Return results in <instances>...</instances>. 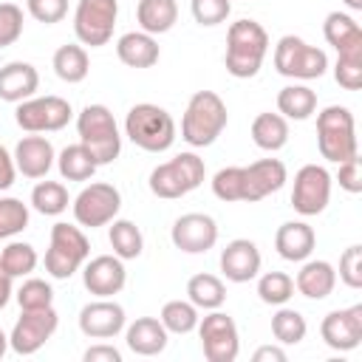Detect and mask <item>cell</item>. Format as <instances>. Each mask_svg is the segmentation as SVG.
Instances as JSON below:
<instances>
[{"label": "cell", "mask_w": 362, "mask_h": 362, "mask_svg": "<svg viewBox=\"0 0 362 362\" xmlns=\"http://www.w3.org/2000/svg\"><path fill=\"white\" fill-rule=\"evenodd\" d=\"M0 263H3V269H6L11 277H28V274L37 269L40 257H37V249H34L31 243H25V240H11V243H6V249L0 252Z\"/></svg>", "instance_id": "cell-39"}, {"label": "cell", "mask_w": 362, "mask_h": 362, "mask_svg": "<svg viewBox=\"0 0 362 362\" xmlns=\"http://www.w3.org/2000/svg\"><path fill=\"white\" fill-rule=\"evenodd\" d=\"M317 110V93L308 85H286L277 93V113L283 119H294V122H305L311 119Z\"/></svg>", "instance_id": "cell-31"}, {"label": "cell", "mask_w": 362, "mask_h": 362, "mask_svg": "<svg viewBox=\"0 0 362 362\" xmlns=\"http://www.w3.org/2000/svg\"><path fill=\"white\" fill-rule=\"evenodd\" d=\"M25 8L37 23L54 25L68 14V0H25Z\"/></svg>", "instance_id": "cell-47"}, {"label": "cell", "mask_w": 362, "mask_h": 362, "mask_svg": "<svg viewBox=\"0 0 362 362\" xmlns=\"http://www.w3.org/2000/svg\"><path fill=\"white\" fill-rule=\"evenodd\" d=\"M28 226V206L20 198H0V240L20 235Z\"/></svg>", "instance_id": "cell-42"}, {"label": "cell", "mask_w": 362, "mask_h": 362, "mask_svg": "<svg viewBox=\"0 0 362 362\" xmlns=\"http://www.w3.org/2000/svg\"><path fill=\"white\" fill-rule=\"evenodd\" d=\"M139 28L147 34H167L178 20V3L175 0H139L136 6Z\"/></svg>", "instance_id": "cell-28"}, {"label": "cell", "mask_w": 362, "mask_h": 362, "mask_svg": "<svg viewBox=\"0 0 362 362\" xmlns=\"http://www.w3.org/2000/svg\"><path fill=\"white\" fill-rule=\"evenodd\" d=\"M252 359L255 362H286V351L280 345H263V348L255 351Z\"/></svg>", "instance_id": "cell-51"}, {"label": "cell", "mask_w": 362, "mask_h": 362, "mask_svg": "<svg viewBox=\"0 0 362 362\" xmlns=\"http://www.w3.org/2000/svg\"><path fill=\"white\" fill-rule=\"evenodd\" d=\"M252 141L266 150V153H277L288 144V119H283L280 113H257L255 122H252Z\"/></svg>", "instance_id": "cell-27"}, {"label": "cell", "mask_w": 362, "mask_h": 362, "mask_svg": "<svg viewBox=\"0 0 362 362\" xmlns=\"http://www.w3.org/2000/svg\"><path fill=\"white\" fill-rule=\"evenodd\" d=\"M339 280L348 288H362V246L354 243L339 255Z\"/></svg>", "instance_id": "cell-46"}, {"label": "cell", "mask_w": 362, "mask_h": 362, "mask_svg": "<svg viewBox=\"0 0 362 362\" xmlns=\"http://www.w3.org/2000/svg\"><path fill=\"white\" fill-rule=\"evenodd\" d=\"M107 240L113 246V255L122 257V260H136L144 249V235L141 229L127 221V218H113L110 221V229H107Z\"/></svg>", "instance_id": "cell-32"}, {"label": "cell", "mask_w": 362, "mask_h": 362, "mask_svg": "<svg viewBox=\"0 0 362 362\" xmlns=\"http://www.w3.org/2000/svg\"><path fill=\"white\" fill-rule=\"evenodd\" d=\"M286 178H288V173H286V164L280 158L252 161L249 167H243V201L255 204V201L269 198L272 192L283 189Z\"/></svg>", "instance_id": "cell-19"}, {"label": "cell", "mask_w": 362, "mask_h": 362, "mask_svg": "<svg viewBox=\"0 0 362 362\" xmlns=\"http://www.w3.org/2000/svg\"><path fill=\"white\" fill-rule=\"evenodd\" d=\"M71 209H74V221L79 226H88V229L107 226L122 209V192L113 184L93 181V184L82 187V192L74 198Z\"/></svg>", "instance_id": "cell-11"}, {"label": "cell", "mask_w": 362, "mask_h": 362, "mask_svg": "<svg viewBox=\"0 0 362 362\" xmlns=\"http://www.w3.org/2000/svg\"><path fill=\"white\" fill-rule=\"evenodd\" d=\"M11 297H14V277H11V274L3 269V263H0V308H6Z\"/></svg>", "instance_id": "cell-52"}, {"label": "cell", "mask_w": 362, "mask_h": 362, "mask_svg": "<svg viewBox=\"0 0 362 362\" xmlns=\"http://www.w3.org/2000/svg\"><path fill=\"white\" fill-rule=\"evenodd\" d=\"M189 11L195 17L198 25H221L229 11H232V0H189Z\"/></svg>", "instance_id": "cell-44"}, {"label": "cell", "mask_w": 362, "mask_h": 362, "mask_svg": "<svg viewBox=\"0 0 362 362\" xmlns=\"http://www.w3.org/2000/svg\"><path fill=\"white\" fill-rule=\"evenodd\" d=\"M71 116H74L71 102L54 93L23 99L17 102V110H14V122L25 133H57L71 122Z\"/></svg>", "instance_id": "cell-9"}, {"label": "cell", "mask_w": 362, "mask_h": 362, "mask_svg": "<svg viewBox=\"0 0 362 362\" xmlns=\"http://www.w3.org/2000/svg\"><path fill=\"white\" fill-rule=\"evenodd\" d=\"M204 175H206L204 158H198L192 150H187V153H178L170 161L153 167L147 184L156 198L175 201V198H184L187 192L198 189L204 184Z\"/></svg>", "instance_id": "cell-6"}, {"label": "cell", "mask_w": 362, "mask_h": 362, "mask_svg": "<svg viewBox=\"0 0 362 362\" xmlns=\"http://www.w3.org/2000/svg\"><path fill=\"white\" fill-rule=\"evenodd\" d=\"M124 136L144 153H164L175 141V122L164 107L153 102H139L127 110Z\"/></svg>", "instance_id": "cell-3"}, {"label": "cell", "mask_w": 362, "mask_h": 362, "mask_svg": "<svg viewBox=\"0 0 362 362\" xmlns=\"http://www.w3.org/2000/svg\"><path fill=\"white\" fill-rule=\"evenodd\" d=\"M90 255V243L79 226H71L65 221H57L51 226V240L45 252V272L54 280H68L74 277Z\"/></svg>", "instance_id": "cell-7"}, {"label": "cell", "mask_w": 362, "mask_h": 362, "mask_svg": "<svg viewBox=\"0 0 362 362\" xmlns=\"http://www.w3.org/2000/svg\"><path fill=\"white\" fill-rule=\"evenodd\" d=\"M229 110L215 90H195L181 116V139L189 147H209L226 130Z\"/></svg>", "instance_id": "cell-2"}, {"label": "cell", "mask_w": 362, "mask_h": 362, "mask_svg": "<svg viewBox=\"0 0 362 362\" xmlns=\"http://www.w3.org/2000/svg\"><path fill=\"white\" fill-rule=\"evenodd\" d=\"M257 297L266 305H286L294 297V277L286 272H266L257 280Z\"/></svg>", "instance_id": "cell-40"}, {"label": "cell", "mask_w": 362, "mask_h": 362, "mask_svg": "<svg viewBox=\"0 0 362 362\" xmlns=\"http://www.w3.org/2000/svg\"><path fill=\"white\" fill-rule=\"evenodd\" d=\"M337 181H339V187H342L345 192H351V195L362 192V161H359V156H351V158H345V161L339 164Z\"/></svg>", "instance_id": "cell-48"}, {"label": "cell", "mask_w": 362, "mask_h": 362, "mask_svg": "<svg viewBox=\"0 0 362 362\" xmlns=\"http://www.w3.org/2000/svg\"><path fill=\"white\" fill-rule=\"evenodd\" d=\"M23 34V8L17 3H0V48H8Z\"/></svg>", "instance_id": "cell-45"}, {"label": "cell", "mask_w": 362, "mask_h": 362, "mask_svg": "<svg viewBox=\"0 0 362 362\" xmlns=\"http://www.w3.org/2000/svg\"><path fill=\"white\" fill-rule=\"evenodd\" d=\"M158 42L147 31H127L116 40V57L127 68H153L158 62Z\"/></svg>", "instance_id": "cell-26"}, {"label": "cell", "mask_w": 362, "mask_h": 362, "mask_svg": "<svg viewBox=\"0 0 362 362\" xmlns=\"http://www.w3.org/2000/svg\"><path fill=\"white\" fill-rule=\"evenodd\" d=\"M314 243H317V235L305 221H286L274 235L277 255L283 260H291V263L308 260L314 252Z\"/></svg>", "instance_id": "cell-23"}, {"label": "cell", "mask_w": 362, "mask_h": 362, "mask_svg": "<svg viewBox=\"0 0 362 362\" xmlns=\"http://www.w3.org/2000/svg\"><path fill=\"white\" fill-rule=\"evenodd\" d=\"M173 246L187 252V255H204L218 243V223L206 212H187L175 218L170 229Z\"/></svg>", "instance_id": "cell-15"}, {"label": "cell", "mask_w": 362, "mask_h": 362, "mask_svg": "<svg viewBox=\"0 0 362 362\" xmlns=\"http://www.w3.org/2000/svg\"><path fill=\"white\" fill-rule=\"evenodd\" d=\"M6 351H8V337L3 334V328H0V359L6 356Z\"/></svg>", "instance_id": "cell-53"}, {"label": "cell", "mask_w": 362, "mask_h": 362, "mask_svg": "<svg viewBox=\"0 0 362 362\" xmlns=\"http://www.w3.org/2000/svg\"><path fill=\"white\" fill-rule=\"evenodd\" d=\"M124 339H127V348L139 356H156L167 348V328L161 325V320L156 317H139L136 322L127 325L124 331Z\"/></svg>", "instance_id": "cell-25"}, {"label": "cell", "mask_w": 362, "mask_h": 362, "mask_svg": "<svg viewBox=\"0 0 362 362\" xmlns=\"http://www.w3.org/2000/svg\"><path fill=\"white\" fill-rule=\"evenodd\" d=\"M317 147L325 161L342 164L351 156H359L354 113L345 105H328L317 113Z\"/></svg>", "instance_id": "cell-5"}, {"label": "cell", "mask_w": 362, "mask_h": 362, "mask_svg": "<svg viewBox=\"0 0 362 362\" xmlns=\"http://www.w3.org/2000/svg\"><path fill=\"white\" fill-rule=\"evenodd\" d=\"M119 3L116 0H79L74 11V34L79 45H107L116 28Z\"/></svg>", "instance_id": "cell-10"}, {"label": "cell", "mask_w": 362, "mask_h": 362, "mask_svg": "<svg viewBox=\"0 0 362 362\" xmlns=\"http://www.w3.org/2000/svg\"><path fill=\"white\" fill-rule=\"evenodd\" d=\"M82 283L93 297H113L127 283L124 260L116 255H96L82 266Z\"/></svg>", "instance_id": "cell-17"}, {"label": "cell", "mask_w": 362, "mask_h": 362, "mask_svg": "<svg viewBox=\"0 0 362 362\" xmlns=\"http://www.w3.org/2000/svg\"><path fill=\"white\" fill-rule=\"evenodd\" d=\"M260 263H263L260 249L249 238H235L221 252V272L232 283H249V280H255L260 274Z\"/></svg>", "instance_id": "cell-20"}, {"label": "cell", "mask_w": 362, "mask_h": 362, "mask_svg": "<svg viewBox=\"0 0 362 362\" xmlns=\"http://www.w3.org/2000/svg\"><path fill=\"white\" fill-rule=\"evenodd\" d=\"M331 173L322 164H303L294 175V187H291V206L294 212L311 218L325 212L328 201H331Z\"/></svg>", "instance_id": "cell-13"}, {"label": "cell", "mask_w": 362, "mask_h": 362, "mask_svg": "<svg viewBox=\"0 0 362 362\" xmlns=\"http://www.w3.org/2000/svg\"><path fill=\"white\" fill-rule=\"evenodd\" d=\"M305 317L297 311V308H286V305H277L274 317H272V334L280 345H297L305 339Z\"/></svg>", "instance_id": "cell-38"}, {"label": "cell", "mask_w": 362, "mask_h": 362, "mask_svg": "<svg viewBox=\"0 0 362 362\" xmlns=\"http://www.w3.org/2000/svg\"><path fill=\"white\" fill-rule=\"evenodd\" d=\"M68 204H71V198H68V189H65V184H59V181H40V184H34V189H31V206L40 212V215H62L65 209H68Z\"/></svg>", "instance_id": "cell-36"}, {"label": "cell", "mask_w": 362, "mask_h": 362, "mask_svg": "<svg viewBox=\"0 0 362 362\" xmlns=\"http://www.w3.org/2000/svg\"><path fill=\"white\" fill-rule=\"evenodd\" d=\"M212 192L215 198L235 204L243 201V167H223L212 175Z\"/></svg>", "instance_id": "cell-43"}, {"label": "cell", "mask_w": 362, "mask_h": 362, "mask_svg": "<svg viewBox=\"0 0 362 362\" xmlns=\"http://www.w3.org/2000/svg\"><path fill=\"white\" fill-rule=\"evenodd\" d=\"M85 362H122V354L107 345V342H99V345H90L85 354H82Z\"/></svg>", "instance_id": "cell-49"}, {"label": "cell", "mask_w": 362, "mask_h": 362, "mask_svg": "<svg viewBox=\"0 0 362 362\" xmlns=\"http://www.w3.org/2000/svg\"><path fill=\"white\" fill-rule=\"evenodd\" d=\"M198 337L204 356L209 362H235L240 354V334L229 314L221 308H212L206 317L198 320Z\"/></svg>", "instance_id": "cell-12"}, {"label": "cell", "mask_w": 362, "mask_h": 362, "mask_svg": "<svg viewBox=\"0 0 362 362\" xmlns=\"http://www.w3.org/2000/svg\"><path fill=\"white\" fill-rule=\"evenodd\" d=\"M51 65H54V74H57L62 82H68V85L82 82V79L88 76V71H90L88 51H85V45H79V42L59 45V48L54 51Z\"/></svg>", "instance_id": "cell-29"}, {"label": "cell", "mask_w": 362, "mask_h": 362, "mask_svg": "<svg viewBox=\"0 0 362 362\" xmlns=\"http://www.w3.org/2000/svg\"><path fill=\"white\" fill-rule=\"evenodd\" d=\"M187 300L198 308V311H212V308H221L226 303V286L221 277L215 274H192L187 280Z\"/></svg>", "instance_id": "cell-30"}, {"label": "cell", "mask_w": 362, "mask_h": 362, "mask_svg": "<svg viewBox=\"0 0 362 362\" xmlns=\"http://www.w3.org/2000/svg\"><path fill=\"white\" fill-rule=\"evenodd\" d=\"M76 133H79V144H85L90 150V156L99 167L119 158L122 136H119L116 119L107 105H85L76 116Z\"/></svg>", "instance_id": "cell-4"}, {"label": "cell", "mask_w": 362, "mask_h": 362, "mask_svg": "<svg viewBox=\"0 0 362 362\" xmlns=\"http://www.w3.org/2000/svg\"><path fill=\"white\" fill-rule=\"evenodd\" d=\"M124 308L110 300V297H99L88 305H82L79 311V331L90 339H110L119 331H124Z\"/></svg>", "instance_id": "cell-18"}, {"label": "cell", "mask_w": 362, "mask_h": 362, "mask_svg": "<svg viewBox=\"0 0 362 362\" xmlns=\"http://www.w3.org/2000/svg\"><path fill=\"white\" fill-rule=\"evenodd\" d=\"M320 337L334 351H354L362 342V305L328 311L320 322Z\"/></svg>", "instance_id": "cell-16"}, {"label": "cell", "mask_w": 362, "mask_h": 362, "mask_svg": "<svg viewBox=\"0 0 362 362\" xmlns=\"http://www.w3.org/2000/svg\"><path fill=\"white\" fill-rule=\"evenodd\" d=\"M161 325L167 328V334H189L198 328V308L189 303V300H170L161 305V314H158Z\"/></svg>", "instance_id": "cell-37"}, {"label": "cell", "mask_w": 362, "mask_h": 362, "mask_svg": "<svg viewBox=\"0 0 362 362\" xmlns=\"http://www.w3.org/2000/svg\"><path fill=\"white\" fill-rule=\"evenodd\" d=\"M322 37H325L328 45H334V48L339 51V48H345V45H351V42H359V40H362V28H359V23H356L351 14H345V11H331V14H325Z\"/></svg>", "instance_id": "cell-35"}, {"label": "cell", "mask_w": 362, "mask_h": 362, "mask_svg": "<svg viewBox=\"0 0 362 362\" xmlns=\"http://www.w3.org/2000/svg\"><path fill=\"white\" fill-rule=\"evenodd\" d=\"M269 54V34L257 20H238L226 31L223 65L235 79H252Z\"/></svg>", "instance_id": "cell-1"}, {"label": "cell", "mask_w": 362, "mask_h": 362, "mask_svg": "<svg viewBox=\"0 0 362 362\" xmlns=\"http://www.w3.org/2000/svg\"><path fill=\"white\" fill-rule=\"evenodd\" d=\"M334 79L345 90H359L362 88V40L351 42L337 51V65H334Z\"/></svg>", "instance_id": "cell-34"}, {"label": "cell", "mask_w": 362, "mask_h": 362, "mask_svg": "<svg viewBox=\"0 0 362 362\" xmlns=\"http://www.w3.org/2000/svg\"><path fill=\"white\" fill-rule=\"evenodd\" d=\"M57 167H59V175L65 181H88L93 178V173L99 170V164L93 161L90 150L85 144H68L59 156H57Z\"/></svg>", "instance_id": "cell-33"}, {"label": "cell", "mask_w": 362, "mask_h": 362, "mask_svg": "<svg viewBox=\"0 0 362 362\" xmlns=\"http://www.w3.org/2000/svg\"><path fill=\"white\" fill-rule=\"evenodd\" d=\"M54 161H57V153L45 136H37V133L23 136L14 147L17 173H23L25 178H45L48 170L54 167Z\"/></svg>", "instance_id": "cell-21"}, {"label": "cell", "mask_w": 362, "mask_h": 362, "mask_svg": "<svg viewBox=\"0 0 362 362\" xmlns=\"http://www.w3.org/2000/svg\"><path fill=\"white\" fill-rule=\"evenodd\" d=\"M337 286V269L328 260H303L294 288L308 300H325Z\"/></svg>", "instance_id": "cell-24"}, {"label": "cell", "mask_w": 362, "mask_h": 362, "mask_svg": "<svg viewBox=\"0 0 362 362\" xmlns=\"http://www.w3.org/2000/svg\"><path fill=\"white\" fill-rule=\"evenodd\" d=\"M17 303H20V311H34V308H48L54 305V288L51 283L40 280V277H28L23 280V286L14 291Z\"/></svg>", "instance_id": "cell-41"}, {"label": "cell", "mask_w": 362, "mask_h": 362, "mask_svg": "<svg viewBox=\"0 0 362 362\" xmlns=\"http://www.w3.org/2000/svg\"><path fill=\"white\" fill-rule=\"evenodd\" d=\"M57 325H59V314L54 311V305L23 311L20 320L14 322L11 334H8V348L20 356H31L54 337Z\"/></svg>", "instance_id": "cell-14"}, {"label": "cell", "mask_w": 362, "mask_h": 362, "mask_svg": "<svg viewBox=\"0 0 362 362\" xmlns=\"http://www.w3.org/2000/svg\"><path fill=\"white\" fill-rule=\"evenodd\" d=\"M274 68L288 79H320L328 71V54L297 34H286L274 45Z\"/></svg>", "instance_id": "cell-8"}, {"label": "cell", "mask_w": 362, "mask_h": 362, "mask_svg": "<svg viewBox=\"0 0 362 362\" xmlns=\"http://www.w3.org/2000/svg\"><path fill=\"white\" fill-rule=\"evenodd\" d=\"M17 178V164H14V156L0 144V192L8 189Z\"/></svg>", "instance_id": "cell-50"}, {"label": "cell", "mask_w": 362, "mask_h": 362, "mask_svg": "<svg viewBox=\"0 0 362 362\" xmlns=\"http://www.w3.org/2000/svg\"><path fill=\"white\" fill-rule=\"evenodd\" d=\"M37 88H40V74L31 62L14 59L0 68V99L3 102L17 105L23 99H31L37 96Z\"/></svg>", "instance_id": "cell-22"}, {"label": "cell", "mask_w": 362, "mask_h": 362, "mask_svg": "<svg viewBox=\"0 0 362 362\" xmlns=\"http://www.w3.org/2000/svg\"><path fill=\"white\" fill-rule=\"evenodd\" d=\"M342 3H345L351 11H362V0H342Z\"/></svg>", "instance_id": "cell-54"}]
</instances>
